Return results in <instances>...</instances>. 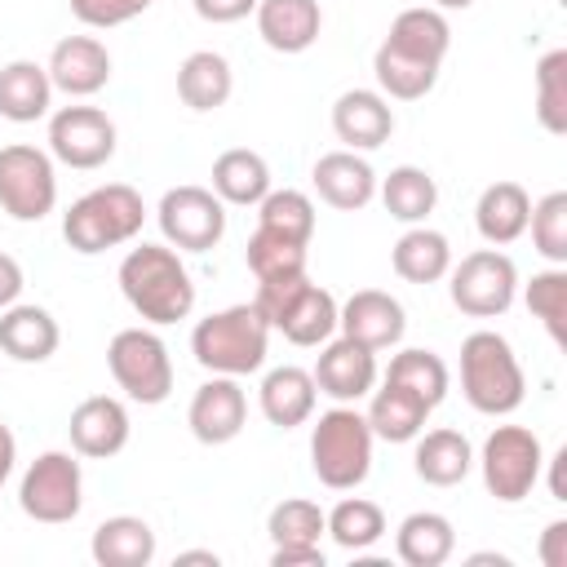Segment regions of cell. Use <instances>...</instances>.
<instances>
[{"mask_svg": "<svg viewBox=\"0 0 567 567\" xmlns=\"http://www.w3.org/2000/svg\"><path fill=\"white\" fill-rule=\"evenodd\" d=\"M337 332L368 350H390L403 341L408 315H403L399 297H390L381 288H359L337 306Z\"/></svg>", "mask_w": 567, "mask_h": 567, "instance_id": "18", "label": "cell"}, {"mask_svg": "<svg viewBox=\"0 0 567 567\" xmlns=\"http://www.w3.org/2000/svg\"><path fill=\"white\" fill-rule=\"evenodd\" d=\"M461 394L483 416H509L527 399L523 363L501 332L478 328L461 341Z\"/></svg>", "mask_w": 567, "mask_h": 567, "instance_id": "4", "label": "cell"}, {"mask_svg": "<svg viewBox=\"0 0 567 567\" xmlns=\"http://www.w3.org/2000/svg\"><path fill=\"white\" fill-rule=\"evenodd\" d=\"M447 297L470 319H496L518 297V266L501 248H474L447 270Z\"/></svg>", "mask_w": 567, "mask_h": 567, "instance_id": "10", "label": "cell"}, {"mask_svg": "<svg viewBox=\"0 0 567 567\" xmlns=\"http://www.w3.org/2000/svg\"><path fill=\"white\" fill-rule=\"evenodd\" d=\"M523 301H527L532 319L545 323L549 341H554V346H567V266L536 270V275L523 284Z\"/></svg>", "mask_w": 567, "mask_h": 567, "instance_id": "39", "label": "cell"}, {"mask_svg": "<svg viewBox=\"0 0 567 567\" xmlns=\"http://www.w3.org/2000/svg\"><path fill=\"white\" fill-rule=\"evenodd\" d=\"M323 527H328L323 509L306 496H288L266 514V532H270L275 549H310V545H319Z\"/></svg>", "mask_w": 567, "mask_h": 567, "instance_id": "40", "label": "cell"}, {"mask_svg": "<svg viewBox=\"0 0 567 567\" xmlns=\"http://www.w3.org/2000/svg\"><path fill=\"white\" fill-rule=\"evenodd\" d=\"M394 554L408 567H443L456 554V527L447 514L434 509H416L399 523L394 532Z\"/></svg>", "mask_w": 567, "mask_h": 567, "instance_id": "31", "label": "cell"}, {"mask_svg": "<svg viewBox=\"0 0 567 567\" xmlns=\"http://www.w3.org/2000/svg\"><path fill=\"white\" fill-rule=\"evenodd\" d=\"M527 217H532V195L518 182H492V186H483V195L474 204V226L492 248L523 239Z\"/></svg>", "mask_w": 567, "mask_h": 567, "instance_id": "28", "label": "cell"}, {"mask_svg": "<svg viewBox=\"0 0 567 567\" xmlns=\"http://www.w3.org/2000/svg\"><path fill=\"white\" fill-rule=\"evenodd\" d=\"M89 554L97 567H146L155 558V527L137 514H115L93 527Z\"/></svg>", "mask_w": 567, "mask_h": 567, "instance_id": "29", "label": "cell"}, {"mask_svg": "<svg viewBox=\"0 0 567 567\" xmlns=\"http://www.w3.org/2000/svg\"><path fill=\"white\" fill-rule=\"evenodd\" d=\"M315 403H319V385L306 368L297 363H284V368H270L257 385V408L270 425L279 430H297L315 416Z\"/></svg>", "mask_w": 567, "mask_h": 567, "instance_id": "22", "label": "cell"}, {"mask_svg": "<svg viewBox=\"0 0 567 567\" xmlns=\"http://www.w3.org/2000/svg\"><path fill=\"white\" fill-rule=\"evenodd\" d=\"M58 346L62 328L44 306L13 301L0 310V354H9L13 363H44L58 354Z\"/></svg>", "mask_w": 567, "mask_h": 567, "instance_id": "23", "label": "cell"}, {"mask_svg": "<svg viewBox=\"0 0 567 567\" xmlns=\"http://www.w3.org/2000/svg\"><path fill=\"white\" fill-rule=\"evenodd\" d=\"M71 13L93 27V31H106V27H120V22H133L137 13H146L155 0H66Z\"/></svg>", "mask_w": 567, "mask_h": 567, "instance_id": "43", "label": "cell"}, {"mask_svg": "<svg viewBox=\"0 0 567 567\" xmlns=\"http://www.w3.org/2000/svg\"><path fill=\"white\" fill-rule=\"evenodd\" d=\"M270 190V164L248 151V146H230L213 159V195L221 204H235V208H257Z\"/></svg>", "mask_w": 567, "mask_h": 567, "instance_id": "32", "label": "cell"}, {"mask_svg": "<svg viewBox=\"0 0 567 567\" xmlns=\"http://www.w3.org/2000/svg\"><path fill=\"white\" fill-rule=\"evenodd\" d=\"M470 4H474V0H434L439 13H447V9H470Z\"/></svg>", "mask_w": 567, "mask_h": 567, "instance_id": "51", "label": "cell"}, {"mask_svg": "<svg viewBox=\"0 0 567 567\" xmlns=\"http://www.w3.org/2000/svg\"><path fill=\"white\" fill-rule=\"evenodd\" d=\"M155 221H159L164 244H173L177 252H208L226 235V204L213 195V186L186 182L159 195Z\"/></svg>", "mask_w": 567, "mask_h": 567, "instance_id": "13", "label": "cell"}, {"mask_svg": "<svg viewBox=\"0 0 567 567\" xmlns=\"http://www.w3.org/2000/svg\"><path fill=\"white\" fill-rule=\"evenodd\" d=\"M540 563L545 567H567V518H554L545 532H540Z\"/></svg>", "mask_w": 567, "mask_h": 567, "instance_id": "45", "label": "cell"}, {"mask_svg": "<svg viewBox=\"0 0 567 567\" xmlns=\"http://www.w3.org/2000/svg\"><path fill=\"white\" fill-rule=\"evenodd\" d=\"M190 4H195V13H199L204 22H213V27L239 22V18H248V13L257 9V0H190Z\"/></svg>", "mask_w": 567, "mask_h": 567, "instance_id": "44", "label": "cell"}, {"mask_svg": "<svg viewBox=\"0 0 567 567\" xmlns=\"http://www.w3.org/2000/svg\"><path fill=\"white\" fill-rule=\"evenodd\" d=\"M146 221V204L128 182H106L84 190L66 213H62V239L80 257H97L106 248H120L137 239Z\"/></svg>", "mask_w": 567, "mask_h": 567, "instance_id": "5", "label": "cell"}, {"mask_svg": "<svg viewBox=\"0 0 567 567\" xmlns=\"http://www.w3.org/2000/svg\"><path fill=\"white\" fill-rule=\"evenodd\" d=\"M306 248L310 244H292L284 235H270V230H252L248 235V248H244V261L252 270V279H288V275H306Z\"/></svg>", "mask_w": 567, "mask_h": 567, "instance_id": "41", "label": "cell"}, {"mask_svg": "<svg viewBox=\"0 0 567 567\" xmlns=\"http://www.w3.org/2000/svg\"><path fill=\"white\" fill-rule=\"evenodd\" d=\"M230 89H235V71L221 53L213 49H195L182 58L177 66V97L190 106V111H217L230 102Z\"/></svg>", "mask_w": 567, "mask_h": 567, "instance_id": "33", "label": "cell"}, {"mask_svg": "<svg viewBox=\"0 0 567 567\" xmlns=\"http://www.w3.org/2000/svg\"><path fill=\"white\" fill-rule=\"evenodd\" d=\"M49 80H53V93H66V97H93L111 84V53L97 35H66L53 44L49 62H44Z\"/></svg>", "mask_w": 567, "mask_h": 567, "instance_id": "19", "label": "cell"}, {"mask_svg": "<svg viewBox=\"0 0 567 567\" xmlns=\"http://www.w3.org/2000/svg\"><path fill=\"white\" fill-rule=\"evenodd\" d=\"M478 470H483V487H487L501 505H518V501H527L532 487L540 483L545 447H540L536 430H527V425H496V430L483 439Z\"/></svg>", "mask_w": 567, "mask_h": 567, "instance_id": "9", "label": "cell"}, {"mask_svg": "<svg viewBox=\"0 0 567 567\" xmlns=\"http://www.w3.org/2000/svg\"><path fill=\"white\" fill-rule=\"evenodd\" d=\"M412 443H416L412 470L430 487H456L474 470V447L461 430H421Z\"/></svg>", "mask_w": 567, "mask_h": 567, "instance_id": "26", "label": "cell"}, {"mask_svg": "<svg viewBox=\"0 0 567 567\" xmlns=\"http://www.w3.org/2000/svg\"><path fill=\"white\" fill-rule=\"evenodd\" d=\"M53 106V80L40 62L13 58L0 66V115L9 124H35Z\"/></svg>", "mask_w": 567, "mask_h": 567, "instance_id": "27", "label": "cell"}, {"mask_svg": "<svg viewBox=\"0 0 567 567\" xmlns=\"http://www.w3.org/2000/svg\"><path fill=\"white\" fill-rule=\"evenodd\" d=\"M58 204V168L53 155L31 142L0 146V208L13 221H44Z\"/></svg>", "mask_w": 567, "mask_h": 567, "instance_id": "12", "label": "cell"}, {"mask_svg": "<svg viewBox=\"0 0 567 567\" xmlns=\"http://www.w3.org/2000/svg\"><path fill=\"white\" fill-rule=\"evenodd\" d=\"M266 346H270V323L261 319V310L252 301L213 310L190 328L195 363L204 372H217V377H252V372H261Z\"/></svg>", "mask_w": 567, "mask_h": 567, "instance_id": "3", "label": "cell"}, {"mask_svg": "<svg viewBox=\"0 0 567 567\" xmlns=\"http://www.w3.org/2000/svg\"><path fill=\"white\" fill-rule=\"evenodd\" d=\"M385 377H390V381H399V385H408L412 394H421L430 408H439V403L447 399V385H452L447 363H443L434 350H421V346L399 350V354L390 359Z\"/></svg>", "mask_w": 567, "mask_h": 567, "instance_id": "37", "label": "cell"}, {"mask_svg": "<svg viewBox=\"0 0 567 567\" xmlns=\"http://www.w3.org/2000/svg\"><path fill=\"white\" fill-rule=\"evenodd\" d=\"M372 425L354 403L319 412L310 430V470L332 492H354L372 470Z\"/></svg>", "mask_w": 567, "mask_h": 567, "instance_id": "6", "label": "cell"}, {"mask_svg": "<svg viewBox=\"0 0 567 567\" xmlns=\"http://www.w3.org/2000/svg\"><path fill=\"white\" fill-rule=\"evenodd\" d=\"M377 195H381V204H385V213L394 221L421 226L439 204V182L416 164H399L385 177H377Z\"/></svg>", "mask_w": 567, "mask_h": 567, "instance_id": "34", "label": "cell"}, {"mask_svg": "<svg viewBox=\"0 0 567 567\" xmlns=\"http://www.w3.org/2000/svg\"><path fill=\"white\" fill-rule=\"evenodd\" d=\"M177 563H213L217 567V554L213 549H186V554H177Z\"/></svg>", "mask_w": 567, "mask_h": 567, "instance_id": "50", "label": "cell"}, {"mask_svg": "<svg viewBox=\"0 0 567 567\" xmlns=\"http://www.w3.org/2000/svg\"><path fill=\"white\" fill-rule=\"evenodd\" d=\"M115 279H120L124 301L151 328H168L177 319H190V310H195V279H190V270H186V261L173 244L128 248Z\"/></svg>", "mask_w": 567, "mask_h": 567, "instance_id": "2", "label": "cell"}, {"mask_svg": "<svg viewBox=\"0 0 567 567\" xmlns=\"http://www.w3.org/2000/svg\"><path fill=\"white\" fill-rule=\"evenodd\" d=\"M13 461H18V439H13V430L0 421V487H4L9 474H13Z\"/></svg>", "mask_w": 567, "mask_h": 567, "instance_id": "48", "label": "cell"}, {"mask_svg": "<svg viewBox=\"0 0 567 567\" xmlns=\"http://www.w3.org/2000/svg\"><path fill=\"white\" fill-rule=\"evenodd\" d=\"M323 532L341 545V549H350V554H363V549H372L381 536H385V509L377 505V501H368V496H346V501H337L328 514H323Z\"/></svg>", "mask_w": 567, "mask_h": 567, "instance_id": "35", "label": "cell"}, {"mask_svg": "<svg viewBox=\"0 0 567 567\" xmlns=\"http://www.w3.org/2000/svg\"><path fill=\"white\" fill-rule=\"evenodd\" d=\"M66 434H71V452L75 456L111 461V456H120L128 447L133 421H128V408L115 394H89V399H80L71 408Z\"/></svg>", "mask_w": 567, "mask_h": 567, "instance_id": "15", "label": "cell"}, {"mask_svg": "<svg viewBox=\"0 0 567 567\" xmlns=\"http://www.w3.org/2000/svg\"><path fill=\"white\" fill-rule=\"evenodd\" d=\"M248 421V394L239 385V377H208L195 394H190V408H186V425L190 434L204 443V447H221L230 439H239Z\"/></svg>", "mask_w": 567, "mask_h": 567, "instance_id": "16", "label": "cell"}, {"mask_svg": "<svg viewBox=\"0 0 567 567\" xmlns=\"http://www.w3.org/2000/svg\"><path fill=\"white\" fill-rule=\"evenodd\" d=\"M452 49V27L434 4L403 9L372 53L377 89L394 102H416L439 84V66Z\"/></svg>", "mask_w": 567, "mask_h": 567, "instance_id": "1", "label": "cell"}, {"mask_svg": "<svg viewBox=\"0 0 567 567\" xmlns=\"http://www.w3.org/2000/svg\"><path fill=\"white\" fill-rule=\"evenodd\" d=\"M532 84H536V120H540V128L563 137L567 133V49L540 53V62L532 71Z\"/></svg>", "mask_w": 567, "mask_h": 567, "instance_id": "38", "label": "cell"}, {"mask_svg": "<svg viewBox=\"0 0 567 567\" xmlns=\"http://www.w3.org/2000/svg\"><path fill=\"white\" fill-rule=\"evenodd\" d=\"M252 306L261 310L270 332H284L292 346H323L337 332V297L310 275L261 279Z\"/></svg>", "mask_w": 567, "mask_h": 567, "instance_id": "7", "label": "cell"}, {"mask_svg": "<svg viewBox=\"0 0 567 567\" xmlns=\"http://www.w3.org/2000/svg\"><path fill=\"white\" fill-rule=\"evenodd\" d=\"M18 505L35 523H71L84 505V470L75 452H40L18 483Z\"/></svg>", "mask_w": 567, "mask_h": 567, "instance_id": "11", "label": "cell"}, {"mask_svg": "<svg viewBox=\"0 0 567 567\" xmlns=\"http://www.w3.org/2000/svg\"><path fill=\"white\" fill-rule=\"evenodd\" d=\"M434 408L412 394L408 385L381 377V390L372 385V399H368V425H372V439H385V443H412L421 430H425V416Z\"/></svg>", "mask_w": 567, "mask_h": 567, "instance_id": "25", "label": "cell"}, {"mask_svg": "<svg viewBox=\"0 0 567 567\" xmlns=\"http://www.w3.org/2000/svg\"><path fill=\"white\" fill-rule=\"evenodd\" d=\"M532 230V248L549 261V266H567V190H549L532 204L527 217Z\"/></svg>", "mask_w": 567, "mask_h": 567, "instance_id": "42", "label": "cell"}, {"mask_svg": "<svg viewBox=\"0 0 567 567\" xmlns=\"http://www.w3.org/2000/svg\"><path fill=\"white\" fill-rule=\"evenodd\" d=\"M257 226L270 230V235L292 239V244H310V235H315V199L306 190H292V186H284V190L270 186L266 199L257 204Z\"/></svg>", "mask_w": 567, "mask_h": 567, "instance_id": "36", "label": "cell"}, {"mask_svg": "<svg viewBox=\"0 0 567 567\" xmlns=\"http://www.w3.org/2000/svg\"><path fill=\"white\" fill-rule=\"evenodd\" d=\"M332 133L346 151H377L394 133V106L381 89H346L332 102Z\"/></svg>", "mask_w": 567, "mask_h": 567, "instance_id": "20", "label": "cell"}, {"mask_svg": "<svg viewBox=\"0 0 567 567\" xmlns=\"http://www.w3.org/2000/svg\"><path fill=\"white\" fill-rule=\"evenodd\" d=\"M310 182H315L319 199L328 208H337V213H359V208H368L377 199V173H372V164L359 151H346V146L319 155L315 168H310Z\"/></svg>", "mask_w": 567, "mask_h": 567, "instance_id": "21", "label": "cell"}, {"mask_svg": "<svg viewBox=\"0 0 567 567\" xmlns=\"http://www.w3.org/2000/svg\"><path fill=\"white\" fill-rule=\"evenodd\" d=\"M310 377H315L319 394H328L332 403H359L377 385V350H368L350 337H328Z\"/></svg>", "mask_w": 567, "mask_h": 567, "instance_id": "17", "label": "cell"}, {"mask_svg": "<svg viewBox=\"0 0 567 567\" xmlns=\"http://www.w3.org/2000/svg\"><path fill=\"white\" fill-rule=\"evenodd\" d=\"M22 266H18V257H9V252H0V310L4 306H13L18 297H22Z\"/></svg>", "mask_w": 567, "mask_h": 567, "instance_id": "46", "label": "cell"}, {"mask_svg": "<svg viewBox=\"0 0 567 567\" xmlns=\"http://www.w3.org/2000/svg\"><path fill=\"white\" fill-rule=\"evenodd\" d=\"M275 567H323V549L310 545V549H275L270 554Z\"/></svg>", "mask_w": 567, "mask_h": 567, "instance_id": "47", "label": "cell"}, {"mask_svg": "<svg viewBox=\"0 0 567 567\" xmlns=\"http://www.w3.org/2000/svg\"><path fill=\"white\" fill-rule=\"evenodd\" d=\"M390 266L403 284H439L452 270V244L443 230H430L425 221L408 226L390 248Z\"/></svg>", "mask_w": 567, "mask_h": 567, "instance_id": "30", "label": "cell"}, {"mask_svg": "<svg viewBox=\"0 0 567 567\" xmlns=\"http://www.w3.org/2000/svg\"><path fill=\"white\" fill-rule=\"evenodd\" d=\"M563 461H567V447H558L545 465H549V496L554 501H567V487H563Z\"/></svg>", "mask_w": 567, "mask_h": 567, "instance_id": "49", "label": "cell"}, {"mask_svg": "<svg viewBox=\"0 0 567 567\" xmlns=\"http://www.w3.org/2000/svg\"><path fill=\"white\" fill-rule=\"evenodd\" d=\"M106 368L124 399L155 408L173 394V359L155 328H120L106 346Z\"/></svg>", "mask_w": 567, "mask_h": 567, "instance_id": "8", "label": "cell"}, {"mask_svg": "<svg viewBox=\"0 0 567 567\" xmlns=\"http://www.w3.org/2000/svg\"><path fill=\"white\" fill-rule=\"evenodd\" d=\"M49 155L66 168H102L115 155V120L102 106H58L49 115Z\"/></svg>", "mask_w": 567, "mask_h": 567, "instance_id": "14", "label": "cell"}, {"mask_svg": "<svg viewBox=\"0 0 567 567\" xmlns=\"http://www.w3.org/2000/svg\"><path fill=\"white\" fill-rule=\"evenodd\" d=\"M257 35L275 53H306L323 31L319 0H257Z\"/></svg>", "mask_w": 567, "mask_h": 567, "instance_id": "24", "label": "cell"}]
</instances>
